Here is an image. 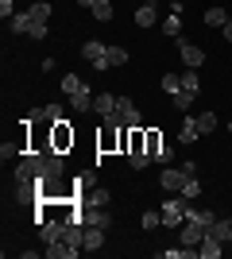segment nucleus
Instances as JSON below:
<instances>
[{
	"label": "nucleus",
	"mask_w": 232,
	"mask_h": 259,
	"mask_svg": "<svg viewBox=\"0 0 232 259\" xmlns=\"http://www.w3.org/2000/svg\"><path fill=\"white\" fill-rule=\"evenodd\" d=\"M105 124H116V128H140V108L128 97H116V112L105 116Z\"/></svg>",
	"instance_id": "1"
},
{
	"label": "nucleus",
	"mask_w": 232,
	"mask_h": 259,
	"mask_svg": "<svg viewBox=\"0 0 232 259\" xmlns=\"http://www.w3.org/2000/svg\"><path fill=\"white\" fill-rule=\"evenodd\" d=\"M186 205H190V201H186L182 194H170V197L163 201V225H166V228H178L182 221H186Z\"/></svg>",
	"instance_id": "2"
},
{
	"label": "nucleus",
	"mask_w": 232,
	"mask_h": 259,
	"mask_svg": "<svg viewBox=\"0 0 232 259\" xmlns=\"http://www.w3.org/2000/svg\"><path fill=\"white\" fill-rule=\"evenodd\" d=\"M190 178H194V174H186L182 166H163V174H159V186H163V194H182Z\"/></svg>",
	"instance_id": "3"
},
{
	"label": "nucleus",
	"mask_w": 232,
	"mask_h": 259,
	"mask_svg": "<svg viewBox=\"0 0 232 259\" xmlns=\"http://www.w3.org/2000/svg\"><path fill=\"white\" fill-rule=\"evenodd\" d=\"M66 147H74V132H70L66 116H62V120H55V128H51V151L62 155Z\"/></svg>",
	"instance_id": "4"
},
{
	"label": "nucleus",
	"mask_w": 232,
	"mask_h": 259,
	"mask_svg": "<svg viewBox=\"0 0 232 259\" xmlns=\"http://www.w3.org/2000/svg\"><path fill=\"white\" fill-rule=\"evenodd\" d=\"M105 54H109V47H105V43H93V39H89V43L81 47V58H85V62L93 66V70H109Z\"/></svg>",
	"instance_id": "5"
},
{
	"label": "nucleus",
	"mask_w": 232,
	"mask_h": 259,
	"mask_svg": "<svg viewBox=\"0 0 232 259\" xmlns=\"http://www.w3.org/2000/svg\"><path fill=\"white\" fill-rule=\"evenodd\" d=\"M81 182H85V190H81V197H85V205H97V209H105L109 205V190H105V186H93V178H81Z\"/></svg>",
	"instance_id": "6"
},
{
	"label": "nucleus",
	"mask_w": 232,
	"mask_h": 259,
	"mask_svg": "<svg viewBox=\"0 0 232 259\" xmlns=\"http://www.w3.org/2000/svg\"><path fill=\"white\" fill-rule=\"evenodd\" d=\"M55 120H62V105H43V108H31L23 124H55Z\"/></svg>",
	"instance_id": "7"
},
{
	"label": "nucleus",
	"mask_w": 232,
	"mask_h": 259,
	"mask_svg": "<svg viewBox=\"0 0 232 259\" xmlns=\"http://www.w3.org/2000/svg\"><path fill=\"white\" fill-rule=\"evenodd\" d=\"M178 54H182V62H186V70H198L201 62H205V51L194 43H178Z\"/></svg>",
	"instance_id": "8"
},
{
	"label": "nucleus",
	"mask_w": 232,
	"mask_h": 259,
	"mask_svg": "<svg viewBox=\"0 0 232 259\" xmlns=\"http://www.w3.org/2000/svg\"><path fill=\"white\" fill-rule=\"evenodd\" d=\"M155 20H159V4L155 0H147V4L135 8V27H155Z\"/></svg>",
	"instance_id": "9"
},
{
	"label": "nucleus",
	"mask_w": 232,
	"mask_h": 259,
	"mask_svg": "<svg viewBox=\"0 0 232 259\" xmlns=\"http://www.w3.org/2000/svg\"><path fill=\"white\" fill-rule=\"evenodd\" d=\"M201 240H205V228H201L198 221H186V225H182V244H186V248H201Z\"/></svg>",
	"instance_id": "10"
},
{
	"label": "nucleus",
	"mask_w": 232,
	"mask_h": 259,
	"mask_svg": "<svg viewBox=\"0 0 232 259\" xmlns=\"http://www.w3.org/2000/svg\"><path fill=\"white\" fill-rule=\"evenodd\" d=\"M70 108H74V112H93V89L81 85L77 93H70Z\"/></svg>",
	"instance_id": "11"
},
{
	"label": "nucleus",
	"mask_w": 232,
	"mask_h": 259,
	"mask_svg": "<svg viewBox=\"0 0 232 259\" xmlns=\"http://www.w3.org/2000/svg\"><path fill=\"white\" fill-rule=\"evenodd\" d=\"M47 255H51V259H74L77 255V251H81V248H74V244H70V240H55V244H47Z\"/></svg>",
	"instance_id": "12"
},
{
	"label": "nucleus",
	"mask_w": 232,
	"mask_h": 259,
	"mask_svg": "<svg viewBox=\"0 0 232 259\" xmlns=\"http://www.w3.org/2000/svg\"><path fill=\"white\" fill-rule=\"evenodd\" d=\"M101 248H105V228L85 225V244H81V251H101Z\"/></svg>",
	"instance_id": "13"
},
{
	"label": "nucleus",
	"mask_w": 232,
	"mask_h": 259,
	"mask_svg": "<svg viewBox=\"0 0 232 259\" xmlns=\"http://www.w3.org/2000/svg\"><path fill=\"white\" fill-rule=\"evenodd\" d=\"M224 251V240H217V236H209V232H205V240H201V248H198V255L201 259H217Z\"/></svg>",
	"instance_id": "14"
},
{
	"label": "nucleus",
	"mask_w": 232,
	"mask_h": 259,
	"mask_svg": "<svg viewBox=\"0 0 232 259\" xmlns=\"http://www.w3.org/2000/svg\"><path fill=\"white\" fill-rule=\"evenodd\" d=\"M8 27H12L16 35H31V31H35V20H31V12H16Z\"/></svg>",
	"instance_id": "15"
},
{
	"label": "nucleus",
	"mask_w": 232,
	"mask_h": 259,
	"mask_svg": "<svg viewBox=\"0 0 232 259\" xmlns=\"http://www.w3.org/2000/svg\"><path fill=\"white\" fill-rule=\"evenodd\" d=\"M194 140H201V128H198V120H194V116H186V120H182V128H178V143H194Z\"/></svg>",
	"instance_id": "16"
},
{
	"label": "nucleus",
	"mask_w": 232,
	"mask_h": 259,
	"mask_svg": "<svg viewBox=\"0 0 232 259\" xmlns=\"http://www.w3.org/2000/svg\"><path fill=\"white\" fill-rule=\"evenodd\" d=\"M93 112H101V120L112 116V112H116V97H112V93H97V97H93Z\"/></svg>",
	"instance_id": "17"
},
{
	"label": "nucleus",
	"mask_w": 232,
	"mask_h": 259,
	"mask_svg": "<svg viewBox=\"0 0 232 259\" xmlns=\"http://www.w3.org/2000/svg\"><path fill=\"white\" fill-rule=\"evenodd\" d=\"M205 232H209V236H217V240H232V217H217Z\"/></svg>",
	"instance_id": "18"
},
{
	"label": "nucleus",
	"mask_w": 232,
	"mask_h": 259,
	"mask_svg": "<svg viewBox=\"0 0 232 259\" xmlns=\"http://www.w3.org/2000/svg\"><path fill=\"white\" fill-rule=\"evenodd\" d=\"M27 12H31L35 27H47V20H51V12H55V8H51L47 0H39V4H31V8H27Z\"/></svg>",
	"instance_id": "19"
},
{
	"label": "nucleus",
	"mask_w": 232,
	"mask_h": 259,
	"mask_svg": "<svg viewBox=\"0 0 232 259\" xmlns=\"http://www.w3.org/2000/svg\"><path fill=\"white\" fill-rule=\"evenodd\" d=\"M144 136H147V155H151V159H155V155H159V151H163V147H166V143H163V136H159V132H144Z\"/></svg>",
	"instance_id": "20"
},
{
	"label": "nucleus",
	"mask_w": 232,
	"mask_h": 259,
	"mask_svg": "<svg viewBox=\"0 0 232 259\" xmlns=\"http://www.w3.org/2000/svg\"><path fill=\"white\" fill-rule=\"evenodd\" d=\"M205 23H209V27H224V23H228V12L224 8H209L205 12Z\"/></svg>",
	"instance_id": "21"
},
{
	"label": "nucleus",
	"mask_w": 232,
	"mask_h": 259,
	"mask_svg": "<svg viewBox=\"0 0 232 259\" xmlns=\"http://www.w3.org/2000/svg\"><path fill=\"white\" fill-rule=\"evenodd\" d=\"M89 12H93L101 23H109V20H112V4H109V0H97V4H93Z\"/></svg>",
	"instance_id": "22"
},
{
	"label": "nucleus",
	"mask_w": 232,
	"mask_h": 259,
	"mask_svg": "<svg viewBox=\"0 0 232 259\" xmlns=\"http://www.w3.org/2000/svg\"><path fill=\"white\" fill-rule=\"evenodd\" d=\"M182 89H186V93H201V81H198V70H186V74H182Z\"/></svg>",
	"instance_id": "23"
},
{
	"label": "nucleus",
	"mask_w": 232,
	"mask_h": 259,
	"mask_svg": "<svg viewBox=\"0 0 232 259\" xmlns=\"http://www.w3.org/2000/svg\"><path fill=\"white\" fill-rule=\"evenodd\" d=\"M198 128H201V136H213V132H217V116H213V112H201Z\"/></svg>",
	"instance_id": "24"
},
{
	"label": "nucleus",
	"mask_w": 232,
	"mask_h": 259,
	"mask_svg": "<svg viewBox=\"0 0 232 259\" xmlns=\"http://www.w3.org/2000/svg\"><path fill=\"white\" fill-rule=\"evenodd\" d=\"M105 62H109V66H124V62H128V51H124V47H109Z\"/></svg>",
	"instance_id": "25"
},
{
	"label": "nucleus",
	"mask_w": 232,
	"mask_h": 259,
	"mask_svg": "<svg viewBox=\"0 0 232 259\" xmlns=\"http://www.w3.org/2000/svg\"><path fill=\"white\" fill-rule=\"evenodd\" d=\"M128 162H132V170H144L147 162H155L147 151H128Z\"/></svg>",
	"instance_id": "26"
},
{
	"label": "nucleus",
	"mask_w": 232,
	"mask_h": 259,
	"mask_svg": "<svg viewBox=\"0 0 232 259\" xmlns=\"http://www.w3.org/2000/svg\"><path fill=\"white\" fill-rule=\"evenodd\" d=\"M194 97H198V93H186V89H178V93H174V108H178V112H186V108L194 105Z\"/></svg>",
	"instance_id": "27"
},
{
	"label": "nucleus",
	"mask_w": 232,
	"mask_h": 259,
	"mask_svg": "<svg viewBox=\"0 0 232 259\" xmlns=\"http://www.w3.org/2000/svg\"><path fill=\"white\" fill-rule=\"evenodd\" d=\"M81 85H85V81H81L77 74H66V77H62V93H77Z\"/></svg>",
	"instance_id": "28"
},
{
	"label": "nucleus",
	"mask_w": 232,
	"mask_h": 259,
	"mask_svg": "<svg viewBox=\"0 0 232 259\" xmlns=\"http://www.w3.org/2000/svg\"><path fill=\"white\" fill-rule=\"evenodd\" d=\"M159 225H163V213H159V209H147L144 213V228L151 232V228H159Z\"/></svg>",
	"instance_id": "29"
},
{
	"label": "nucleus",
	"mask_w": 232,
	"mask_h": 259,
	"mask_svg": "<svg viewBox=\"0 0 232 259\" xmlns=\"http://www.w3.org/2000/svg\"><path fill=\"white\" fill-rule=\"evenodd\" d=\"M163 89L166 93H178L182 89V74H163Z\"/></svg>",
	"instance_id": "30"
},
{
	"label": "nucleus",
	"mask_w": 232,
	"mask_h": 259,
	"mask_svg": "<svg viewBox=\"0 0 232 259\" xmlns=\"http://www.w3.org/2000/svg\"><path fill=\"white\" fill-rule=\"evenodd\" d=\"M198 194H201V186H198V174H194V178L186 182V190H182V197H186V201H194Z\"/></svg>",
	"instance_id": "31"
},
{
	"label": "nucleus",
	"mask_w": 232,
	"mask_h": 259,
	"mask_svg": "<svg viewBox=\"0 0 232 259\" xmlns=\"http://www.w3.org/2000/svg\"><path fill=\"white\" fill-rule=\"evenodd\" d=\"M178 27H182V23H178V16H170V20L163 23V35H178Z\"/></svg>",
	"instance_id": "32"
},
{
	"label": "nucleus",
	"mask_w": 232,
	"mask_h": 259,
	"mask_svg": "<svg viewBox=\"0 0 232 259\" xmlns=\"http://www.w3.org/2000/svg\"><path fill=\"white\" fill-rule=\"evenodd\" d=\"M0 16H4V20H12V16H16V8H12V0H0Z\"/></svg>",
	"instance_id": "33"
},
{
	"label": "nucleus",
	"mask_w": 232,
	"mask_h": 259,
	"mask_svg": "<svg viewBox=\"0 0 232 259\" xmlns=\"http://www.w3.org/2000/svg\"><path fill=\"white\" fill-rule=\"evenodd\" d=\"M170 159H174V151H170V147H163V151L155 155V162H163V166H166V162H170Z\"/></svg>",
	"instance_id": "34"
},
{
	"label": "nucleus",
	"mask_w": 232,
	"mask_h": 259,
	"mask_svg": "<svg viewBox=\"0 0 232 259\" xmlns=\"http://www.w3.org/2000/svg\"><path fill=\"white\" fill-rule=\"evenodd\" d=\"M224 39H228V43H232V20L224 23Z\"/></svg>",
	"instance_id": "35"
},
{
	"label": "nucleus",
	"mask_w": 232,
	"mask_h": 259,
	"mask_svg": "<svg viewBox=\"0 0 232 259\" xmlns=\"http://www.w3.org/2000/svg\"><path fill=\"white\" fill-rule=\"evenodd\" d=\"M77 4H81V8H93V4H97V0H77Z\"/></svg>",
	"instance_id": "36"
},
{
	"label": "nucleus",
	"mask_w": 232,
	"mask_h": 259,
	"mask_svg": "<svg viewBox=\"0 0 232 259\" xmlns=\"http://www.w3.org/2000/svg\"><path fill=\"white\" fill-rule=\"evenodd\" d=\"M228 136H232V120H228Z\"/></svg>",
	"instance_id": "37"
}]
</instances>
